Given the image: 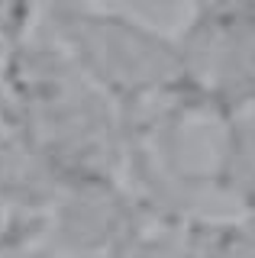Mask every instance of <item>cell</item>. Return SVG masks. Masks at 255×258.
<instances>
[{
	"instance_id": "obj_4",
	"label": "cell",
	"mask_w": 255,
	"mask_h": 258,
	"mask_svg": "<svg viewBox=\"0 0 255 258\" xmlns=\"http://www.w3.org/2000/svg\"><path fill=\"white\" fill-rule=\"evenodd\" d=\"M36 242H45V213L0 210V258H36Z\"/></svg>"
},
{
	"instance_id": "obj_2",
	"label": "cell",
	"mask_w": 255,
	"mask_h": 258,
	"mask_svg": "<svg viewBox=\"0 0 255 258\" xmlns=\"http://www.w3.org/2000/svg\"><path fill=\"white\" fill-rule=\"evenodd\" d=\"M213 181L242 207H255V107L229 113Z\"/></svg>"
},
{
	"instance_id": "obj_5",
	"label": "cell",
	"mask_w": 255,
	"mask_h": 258,
	"mask_svg": "<svg viewBox=\"0 0 255 258\" xmlns=\"http://www.w3.org/2000/svg\"><path fill=\"white\" fill-rule=\"evenodd\" d=\"M61 4H87V0H61Z\"/></svg>"
},
{
	"instance_id": "obj_1",
	"label": "cell",
	"mask_w": 255,
	"mask_h": 258,
	"mask_svg": "<svg viewBox=\"0 0 255 258\" xmlns=\"http://www.w3.org/2000/svg\"><path fill=\"white\" fill-rule=\"evenodd\" d=\"M52 36L119 107L123 119L146 113L165 94L190 87L181 42L126 13L58 0L52 7Z\"/></svg>"
},
{
	"instance_id": "obj_3",
	"label": "cell",
	"mask_w": 255,
	"mask_h": 258,
	"mask_svg": "<svg viewBox=\"0 0 255 258\" xmlns=\"http://www.w3.org/2000/svg\"><path fill=\"white\" fill-rule=\"evenodd\" d=\"M190 239L207 258H255V207H245V213L233 223L190 232Z\"/></svg>"
}]
</instances>
